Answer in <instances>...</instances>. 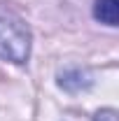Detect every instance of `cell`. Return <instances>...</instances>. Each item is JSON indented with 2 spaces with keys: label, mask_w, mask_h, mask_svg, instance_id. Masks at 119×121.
I'll use <instances>...</instances> for the list:
<instances>
[{
  "label": "cell",
  "mask_w": 119,
  "mask_h": 121,
  "mask_svg": "<svg viewBox=\"0 0 119 121\" xmlns=\"http://www.w3.org/2000/svg\"><path fill=\"white\" fill-rule=\"evenodd\" d=\"M93 16H96V21L114 28L119 21V0H96L93 2Z\"/></svg>",
  "instance_id": "cell-3"
},
{
  "label": "cell",
  "mask_w": 119,
  "mask_h": 121,
  "mask_svg": "<svg viewBox=\"0 0 119 121\" xmlns=\"http://www.w3.org/2000/svg\"><path fill=\"white\" fill-rule=\"evenodd\" d=\"M93 121H117V109L112 107H105V109H98Z\"/></svg>",
  "instance_id": "cell-4"
},
{
  "label": "cell",
  "mask_w": 119,
  "mask_h": 121,
  "mask_svg": "<svg viewBox=\"0 0 119 121\" xmlns=\"http://www.w3.org/2000/svg\"><path fill=\"white\" fill-rule=\"evenodd\" d=\"M30 35L28 23L16 14L0 12V60L23 65L30 58Z\"/></svg>",
  "instance_id": "cell-1"
},
{
  "label": "cell",
  "mask_w": 119,
  "mask_h": 121,
  "mask_svg": "<svg viewBox=\"0 0 119 121\" xmlns=\"http://www.w3.org/2000/svg\"><path fill=\"white\" fill-rule=\"evenodd\" d=\"M56 82H59L61 89L68 91V93H82V91L91 89L93 77H91V72L84 70V68H65L63 72H59Z\"/></svg>",
  "instance_id": "cell-2"
}]
</instances>
